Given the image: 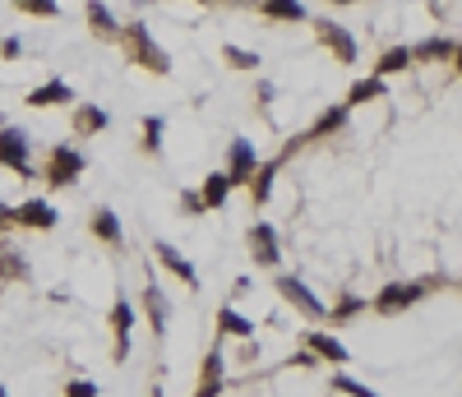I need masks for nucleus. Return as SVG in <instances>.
I'll return each mask as SVG.
<instances>
[{"instance_id": "f257e3e1", "label": "nucleus", "mask_w": 462, "mask_h": 397, "mask_svg": "<svg viewBox=\"0 0 462 397\" xmlns=\"http://www.w3.org/2000/svg\"><path fill=\"white\" fill-rule=\"evenodd\" d=\"M121 51H125V61L130 65H139L148 70L153 79H167L172 74V56H167V46H162L153 33H148V23L144 19H134V23H121Z\"/></svg>"}, {"instance_id": "f03ea898", "label": "nucleus", "mask_w": 462, "mask_h": 397, "mask_svg": "<svg viewBox=\"0 0 462 397\" xmlns=\"http://www.w3.org/2000/svg\"><path fill=\"white\" fill-rule=\"evenodd\" d=\"M84 171H88V157L79 153V144H51L46 157H42V180H46V190H74Z\"/></svg>"}, {"instance_id": "7ed1b4c3", "label": "nucleus", "mask_w": 462, "mask_h": 397, "mask_svg": "<svg viewBox=\"0 0 462 397\" xmlns=\"http://www.w3.org/2000/svg\"><path fill=\"white\" fill-rule=\"evenodd\" d=\"M0 167L14 171L19 180H33V135L23 125H10V120H0Z\"/></svg>"}, {"instance_id": "20e7f679", "label": "nucleus", "mask_w": 462, "mask_h": 397, "mask_svg": "<svg viewBox=\"0 0 462 397\" xmlns=\"http://www.w3.org/2000/svg\"><path fill=\"white\" fill-rule=\"evenodd\" d=\"M273 291L282 296V305H291L296 314H301V319H310V324H319V319H329V305H323L315 291L296 277V273H282L278 269V277H273Z\"/></svg>"}, {"instance_id": "39448f33", "label": "nucleus", "mask_w": 462, "mask_h": 397, "mask_svg": "<svg viewBox=\"0 0 462 397\" xmlns=\"http://www.w3.org/2000/svg\"><path fill=\"white\" fill-rule=\"evenodd\" d=\"M430 291H434V282H389V286H379V291H374L370 310H374V314H384V319H393V314L412 310L421 296H430Z\"/></svg>"}, {"instance_id": "423d86ee", "label": "nucleus", "mask_w": 462, "mask_h": 397, "mask_svg": "<svg viewBox=\"0 0 462 397\" xmlns=\"http://www.w3.org/2000/svg\"><path fill=\"white\" fill-rule=\"evenodd\" d=\"M106 324H112V337H116V347H112V365H125L130 352H134V324H139V305L116 296L112 301V314H106Z\"/></svg>"}, {"instance_id": "0eeeda50", "label": "nucleus", "mask_w": 462, "mask_h": 397, "mask_svg": "<svg viewBox=\"0 0 462 397\" xmlns=\"http://www.w3.org/2000/svg\"><path fill=\"white\" fill-rule=\"evenodd\" d=\"M246 250H250V259L259 263V269H282V241H278V227L273 222H264V218H255L250 227H246Z\"/></svg>"}, {"instance_id": "6e6552de", "label": "nucleus", "mask_w": 462, "mask_h": 397, "mask_svg": "<svg viewBox=\"0 0 462 397\" xmlns=\"http://www.w3.org/2000/svg\"><path fill=\"white\" fill-rule=\"evenodd\" d=\"M310 29H315L319 46L329 51L338 65H357L361 61V46H357V37H351V29H342V23H333V19H315Z\"/></svg>"}, {"instance_id": "1a4fd4ad", "label": "nucleus", "mask_w": 462, "mask_h": 397, "mask_svg": "<svg viewBox=\"0 0 462 397\" xmlns=\"http://www.w3.org/2000/svg\"><path fill=\"white\" fill-rule=\"evenodd\" d=\"M139 314L148 319V328H153V337L162 342L167 337V324H172V296L157 286V277L148 273V282H144V291H139Z\"/></svg>"}, {"instance_id": "9d476101", "label": "nucleus", "mask_w": 462, "mask_h": 397, "mask_svg": "<svg viewBox=\"0 0 462 397\" xmlns=\"http://www.w3.org/2000/svg\"><path fill=\"white\" fill-rule=\"evenodd\" d=\"M14 227L19 231H56L61 227V213H56V203L51 199H23V203H14Z\"/></svg>"}, {"instance_id": "9b49d317", "label": "nucleus", "mask_w": 462, "mask_h": 397, "mask_svg": "<svg viewBox=\"0 0 462 397\" xmlns=\"http://www.w3.org/2000/svg\"><path fill=\"white\" fill-rule=\"evenodd\" d=\"M33 282V259H29V250H19L10 236L0 241V291L5 286H29Z\"/></svg>"}, {"instance_id": "f8f14e48", "label": "nucleus", "mask_w": 462, "mask_h": 397, "mask_svg": "<svg viewBox=\"0 0 462 397\" xmlns=\"http://www.w3.org/2000/svg\"><path fill=\"white\" fill-rule=\"evenodd\" d=\"M70 129H74V139H97L112 129V112L97 107V102H74L70 107Z\"/></svg>"}, {"instance_id": "ddd939ff", "label": "nucleus", "mask_w": 462, "mask_h": 397, "mask_svg": "<svg viewBox=\"0 0 462 397\" xmlns=\"http://www.w3.org/2000/svg\"><path fill=\"white\" fill-rule=\"evenodd\" d=\"M153 259H157L162 269H167V273H172L185 291H199V269H195V263H189V259H185L172 241H153Z\"/></svg>"}, {"instance_id": "4468645a", "label": "nucleus", "mask_w": 462, "mask_h": 397, "mask_svg": "<svg viewBox=\"0 0 462 397\" xmlns=\"http://www.w3.org/2000/svg\"><path fill=\"white\" fill-rule=\"evenodd\" d=\"M255 167H259V148H255V144H250L246 135H236V139L227 144V157H223V171L231 176V185H246Z\"/></svg>"}, {"instance_id": "2eb2a0df", "label": "nucleus", "mask_w": 462, "mask_h": 397, "mask_svg": "<svg viewBox=\"0 0 462 397\" xmlns=\"http://www.w3.org/2000/svg\"><path fill=\"white\" fill-rule=\"evenodd\" d=\"M223 384H227V356H223V347H208L204 360H199L195 397H223Z\"/></svg>"}, {"instance_id": "dca6fc26", "label": "nucleus", "mask_w": 462, "mask_h": 397, "mask_svg": "<svg viewBox=\"0 0 462 397\" xmlns=\"http://www.w3.org/2000/svg\"><path fill=\"white\" fill-rule=\"evenodd\" d=\"M88 231H93L97 245H106V250H125V227H121V218H116L106 203H97L93 213H88Z\"/></svg>"}, {"instance_id": "f3484780", "label": "nucleus", "mask_w": 462, "mask_h": 397, "mask_svg": "<svg viewBox=\"0 0 462 397\" xmlns=\"http://www.w3.org/2000/svg\"><path fill=\"white\" fill-rule=\"evenodd\" d=\"M23 102H29V107L33 112H51V107H74V88L65 84V79H46V84H38V88H29V97H23Z\"/></svg>"}, {"instance_id": "a211bd4d", "label": "nucleus", "mask_w": 462, "mask_h": 397, "mask_svg": "<svg viewBox=\"0 0 462 397\" xmlns=\"http://www.w3.org/2000/svg\"><path fill=\"white\" fill-rule=\"evenodd\" d=\"M84 23H88V33L97 42H116L121 37V19H116V10L106 5V0H88V5H84Z\"/></svg>"}, {"instance_id": "6ab92c4d", "label": "nucleus", "mask_w": 462, "mask_h": 397, "mask_svg": "<svg viewBox=\"0 0 462 397\" xmlns=\"http://www.w3.org/2000/svg\"><path fill=\"white\" fill-rule=\"evenodd\" d=\"M278 171H282V162H278V157H264V162L250 171V180H246V194H250V203H255V208H264L268 199H273Z\"/></svg>"}, {"instance_id": "aec40b11", "label": "nucleus", "mask_w": 462, "mask_h": 397, "mask_svg": "<svg viewBox=\"0 0 462 397\" xmlns=\"http://www.w3.org/2000/svg\"><path fill=\"white\" fill-rule=\"evenodd\" d=\"M306 347H310L323 365H333V369H342V365L351 360V352L342 347V342H338L333 333H323V328H310V333H306Z\"/></svg>"}, {"instance_id": "412c9836", "label": "nucleus", "mask_w": 462, "mask_h": 397, "mask_svg": "<svg viewBox=\"0 0 462 397\" xmlns=\"http://www.w3.org/2000/svg\"><path fill=\"white\" fill-rule=\"evenodd\" d=\"M255 14L268 19V23H310V10L301 0H259Z\"/></svg>"}, {"instance_id": "4be33fe9", "label": "nucleus", "mask_w": 462, "mask_h": 397, "mask_svg": "<svg viewBox=\"0 0 462 397\" xmlns=\"http://www.w3.org/2000/svg\"><path fill=\"white\" fill-rule=\"evenodd\" d=\"M231 190H236V185H231V176H227L223 167L208 171V176H204V185H199V194H204V203H208V213H223L227 199H231Z\"/></svg>"}, {"instance_id": "5701e85b", "label": "nucleus", "mask_w": 462, "mask_h": 397, "mask_svg": "<svg viewBox=\"0 0 462 397\" xmlns=\"http://www.w3.org/2000/svg\"><path fill=\"white\" fill-rule=\"evenodd\" d=\"M347 116H351V107H347V102H338V107H323V112L315 116V125L306 129V139H310V144H319V139H333L338 129L347 125Z\"/></svg>"}, {"instance_id": "b1692460", "label": "nucleus", "mask_w": 462, "mask_h": 397, "mask_svg": "<svg viewBox=\"0 0 462 397\" xmlns=\"http://www.w3.org/2000/svg\"><path fill=\"white\" fill-rule=\"evenodd\" d=\"M217 337H255V319H246V314H240L236 305H223L217 310Z\"/></svg>"}, {"instance_id": "393cba45", "label": "nucleus", "mask_w": 462, "mask_h": 397, "mask_svg": "<svg viewBox=\"0 0 462 397\" xmlns=\"http://www.w3.org/2000/svg\"><path fill=\"white\" fill-rule=\"evenodd\" d=\"M365 310H370L365 296H357V291H342V296L329 305V324H333V328H338V324H351V319H361Z\"/></svg>"}, {"instance_id": "a878e982", "label": "nucleus", "mask_w": 462, "mask_h": 397, "mask_svg": "<svg viewBox=\"0 0 462 397\" xmlns=\"http://www.w3.org/2000/svg\"><path fill=\"white\" fill-rule=\"evenodd\" d=\"M453 51H458V42L453 37H444V33H434V37H425V42H416L412 46V61H453Z\"/></svg>"}, {"instance_id": "bb28decb", "label": "nucleus", "mask_w": 462, "mask_h": 397, "mask_svg": "<svg viewBox=\"0 0 462 397\" xmlns=\"http://www.w3.org/2000/svg\"><path fill=\"white\" fill-rule=\"evenodd\" d=\"M162 135H167V120H162V116H144L139 120V153L144 157H162V144H167Z\"/></svg>"}, {"instance_id": "cd10ccee", "label": "nucleus", "mask_w": 462, "mask_h": 397, "mask_svg": "<svg viewBox=\"0 0 462 397\" xmlns=\"http://www.w3.org/2000/svg\"><path fill=\"white\" fill-rule=\"evenodd\" d=\"M384 97V79L370 74V79H357V84L347 88V107H365V102H379Z\"/></svg>"}, {"instance_id": "c85d7f7f", "label": "nucleus", "mask_w": 462, "mask_h": 397, "mask_svg": "<svg viewBox=\"0 0 462 397\" xmlns=\"http://www.w3.org/2000/svg\"><path fill=\"white\" fill-rule=\"evenodd\" d=\"M223 61H227L231 70H240V74H259V65H264V56H259V51H250V46H236V42H227V46H223Z\"/></svg>"}, {"instance_id": "c756f323", "label": "nucleus", "mask_w": 462, "mask_h": 397, "mask_svg": "<svg viewBox=\"0 0 462 397\" xmlns=\"http://www.w3.org/2000/svg\"><path fill=\"white\" fill-rule=\"evenodd\" d=\"M407 65H416V61H412V46H389L384 56L374 61V74H379V79H389V74H402Z\"/></svg>"}, {"instance_id": "7c9ffc66", "label": "nucleus", "mask_w": 462, "mask_h": 397, "mask_svg": "<svg viewBox=\"0 0 462 397\" xmlns=\"http://www.w3.org/2000/svg\"><path fill=\"white\" fill-rule=\"evenodd\" d=\"M23 19H61V0H10Z\"/></svg>"}, {"instance_id": "2f4dec72", "label": "nucleus", "mask_w": 462, "mask_h": 397, "mask_svg": "<svg viewBox=\"0 0 462 397\" xmlns=\"http://www.w3.org/2000/svg\"><path fill=\"white\" fill-rule=\"evenodd\" d=\"M176 208H181V218H204V213H208V203H204L199 190H181Z\"/></svg>"}, {"instance_id": "473e14b6", "label": "nucleus", "mask_w": 462, "mask_h": 397, "mask_svg": "<svg viewBox=\"0 0 462 397\" xmlns=\"http://www.w3.org/2000/svg\"><path fill=\"white\" fill-rule=\"evenodd\" d=\"M333 388H338V393H351V397H379L370 384H357L351 375H338V379H333Z\"/></svg>"}, {"instance_id": "72a5a7b5", "label": "nucleus", "mask_w": 462, "mask_h": 397, "mask_svg": "<svg viewBox=\"0 0 462 397\" xmlns=\"http://www.w3.org/2000/svg\"><path fill=\"white\" fill-rule=\"evenodd\" d=\"M273 97H278V88L268 84V79H259V84H255V112H268V102H273Z\"/></svg>"}, {"instance_id": "f704fd0d", "label": "nucleus", "mask_w": 462, "mask_h": 397, "mask_svg": "<svg viewBox=\"0 0 462 397\" xmlns=\"http://www.w3.org/2000/svg\"><path fill=\"white\" fill-rule=\"evenodd\" d=\"M61 397H97V384L93 379H70Z\"/></svg>"}, {"instance_id": "c9c22d12", "label": "nucleus", "mask_w": 462, "mask_h": 397, "mask_svg": "<svg viewBox=\"0 0 462 397\" xmlns=\"http://www.w3.org/2000/svg\"><path fill=\"white\" fill-rule=\"evenodd\" d=\"M0 61H23V37H0Z\"/></svg>"}, {"instance_id": "e433bc0d", "label": "nucleus", "mask_w": 462, "mask_h": 397, "mask_svg": "<svg viewBox=\"0 0 462 397\" xmlns=\"http://www.w3.org/2000/svg\"><path fill=\"white\" fill-rule=\"evenodd\" d=\"M236 360H240V365L259 360V342H255V337H240V352H236Z\"/></svg>"}, {"instance_id": "4c0bfd02", "label": "nucleus", "mask_w": 462, "mask_h": 397, "mask_svg": "<svg viewBox=\"0 0 462 397\" xmlns=\"http://www.w3.org/2000/svg\"><path fill=\"white\" fill-rule=\"evenodd\" d=\"M10 231H14V203H5V199H0V241H5Z\"/></svg>"}, {"instance_id": "58836bf2", "label": "nucleus", "mask_w": 462, "mask_h": 397, "mask_svg": "<svg viewBox=\"0 0 462 397\" xmlns=\"http://www.w3.org/2000/svg\"><path fill=\"white\" fill-rule=\"evenodd\" d=\"M204 5H223V10H255L259 0H204Z\"/></svg>"}, {"instance_id": "ea45409f", "label": "nucleus", "mask_w": 462, "mask_h": 397, "mask_svg": "<svg viewBox=\"0 0 462 397\" xmlns=\"http://www.w3.org/2000/svg\"><path fill=\"white\" fill-rule=\"evenodd\" d=\"M250 291H255V282H250L246 273H240V277L231 282V296H236V301H240V296H250Z\"/></svg>"}, {"instance_id": "a19ab883", "label": "nucleus", "mask_w": 462, "mask_h": 397, "mask_svg": "<svg viewBox=\"0 0 462 397\" xmlns=\"http://www.w3.org/2000/svg\"><path fill=\"white\" fill-rule=\"evenodd\" d=\"M453 65H458V74H462V42H458V51H453Z\"/></svg>"}, {"instance_id": "79ce46f5", "label": "nucleus", "mask_w": 462, "mask_h": 397, "mask_svg": "<svg viewBox=\"0 0 462 397\" xmlns=\"http://www.w3.org/2000/svg\"><path fill=\"white\" fill-rule=\"evenodd\" d=\"M323 5H361V0H323Z\"/></svg>"}, {"instance_id": "37998d69", "label": "nucleus", "mask_w": 462, "mask_h": 397, "mask_svg": "<svg viewBox=\"0 0 462 397\" xmlns=\"http://www.w3.org/2000/svg\"><path fill=\"white\" fill-rule=\"evenodd\" d=\"M134 5H162V0H134Z\"/></svg>"}, {"instance_id": "c03bdc74", "label": "nucleus", "mask_w": 462, "mask_h": 397, "mask_svg": "<svg viewBox=\"0 0 462 397\" xmlns=\"http://www.w3.org/2000/svg\"><path fill=\"white\" fill-rule=\"evenodd\" d=\"M0 397H10V388H5V384H0Z\"/></svg>"}]
</instances>
